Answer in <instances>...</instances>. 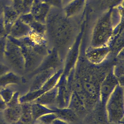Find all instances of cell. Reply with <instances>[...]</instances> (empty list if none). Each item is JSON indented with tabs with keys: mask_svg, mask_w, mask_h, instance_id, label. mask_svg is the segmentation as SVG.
<instances>
[{
	"mask_svg": "<svg viewBox=\"0 0 124 124\" xmlns=\"http://www.w3.org/2000/svg\"><path fill=\"white\" fill-rule=\"evenodd\" d=\"M4 61L11 70L20 76L25 74V60L20 46L7 38Z\"/></svg>",
	"mask_w": 124,
	"mask_h": 124,
	"instance_id": "1",
	"label": "cell"
},
{
	"mask_svg": "<svg viewBox=\"0 0 124 124\" xmlns=\"http://www.w3.org/2000/svg\"><path fill=\"white\" fill-rule=\"evenodd\" d=\"M13 42L22 49L25 60V74L30 73L38 68L41 64L43 56L35 51L31 46L20 43L19 39H14Z\"/></svg>",
	"mask_w": 124,
	"mask_h": 124,
	"instance_id": "2",
	"label": "cell"
},
{
	"mask_svg": "<svg viewBox=\"0 0 124 124\" xmlns=\"http://www.w3.org/2000/svg\"><path fill=\"white\" fill-rule=\"evenodd\" d=\"M107 107L109 121L116 124L122 121L124 116V103L122 97L112 99Z\"/></svg>",
	"mask_w": 124,
	"mask_h": 124,
	"instance_id": "3",
	"label": "cell"
},
{
	"mask_svg": "<svg viewBox=\"0 0 124 124\" xmlns=\"http://www.w3.org/2000/svg\"><path fill=\"white\" fill-rule=\"evenodd\" d=\"M21 104L6 106L3 110L4 116L8 124H12L19 120L21 114Z\"/></svg>",
	"mask_w": 124,
	"mask_h": 124,
	"instance_id": "4",
	"label": "cell"
},
{
	"mask_svg": "<svg viewBox=\"0 0 124 124\" xmlns=\"http://www.w3.org/2000/svg\"><path fill=\"white\" fill-rule=\"evenodd\" d=\"M31 31L30 26L23 23L18 22L12 26L8 35L14 38L19 39L28 36Z\"/></svg>",
	"mask_w": 124,
	"mask_h": 124,
	"instance_id": "5",
	"label": "cell"
},
{
	"mask_svg": "<svg viewBox=\"0 0 124 124\" xmlns=\"http://www.w3.org/2000/svg\"><path fill=\"white\" fill-rule=\"evenodd\" d=\"M20 81V76L11 70L0 77V87L4 88L11 85L17 84Z\"/></svg>",
	"mask_w": 124,
	"mask_h": 124,
	"instance_id": "6",
	"label": "cell"
},
{
	"mask_svg": "<svg viewBox=\"0 0 124 124\" xmlns=\"http://www.w3.org/2000/svg\"><path fill=\"white\" fill-rule=\"evenodd\" d=\"M31 107L34 123L41 116L47 114L55 112V111L37 103L31 102Z\"/></svg>",
	"mask_w": 124,
	"mask_h": 124,
	"instance_id": "7",
	"label": "cell"
},
{
	"mask_svg": "<svg viewBox=\"0 0 124 124\" xmlns=\"http://www.w3.org/2000/svg\"><path fill=\"white\" fill-rule=\"evenodd\" d=\"M21 114L19 120L27 124H34L31 110V102L21 103Z\"/></svg>",
	"mask_w": 124,
	"mask_h": 124,
	"instance_id": "8",
	"label": "cell"
},
{
	"mask_svg": "<svg viewBox=\"0 0 124 124\" xmlns=\"http://www.w3.org/2000/svg\"><path fill=\"white\" fill-rule=\"evenodd\" d=\"M48 75V73L47 71H43L35 75V77L31 85L29 92L36 91L42 87L45 84L44 83L47 79Z\"/></svg>",
	"mask_w": 124,
	"mask_h": 124,
	"instance_id": "9",
	"label": "cell"
},
{
	"mask_svg": "<svg viewBox=\"0 0 124 124\" xmlns=\"http://www.w3.org/2000/svg\"><path fill=\"white\" fill-rule=\"evenodd\" d=\"M57 117L59 119L63 120L69 123L76 122L79 116L71 109L60 110L55 111Z\"/></svg>",
	"mask_w": 124,
	"mask_h": 124,
	"instance_id": "10",
	"label": "cell"
},
{
	"mask_svg": "<svg viewBox=\"0 0 124 124\" xmlns=\"http://www.w3.org/2000/svg\"><path fill=\"white\" fill-rule=\"evenodd\" d=\"M16 92L13 89L7 86L2 88L0 90V98L3 102L6 104L11 100Z\"/></svg>",
	"mask_w": 124,
	"mask_h": 124,
	"instance_id": "11",
	"label": "cell"
},
{
	"mask_svg": "<svg viewBox=\"0 0 124 124\" xmlns=\"http://www.w3.org/2000/svg\"><path fill=\"white\" fill-rule=\"evenodd\" d=\"M107 54V50L105 49H98L90 52L89 57L93 62H99L103 59Z\"/></svg>",
	"mask_w": 124,
	"mask_h": 124,
	"instance_id": "12",
	"label": "cell"
},
{
	"mask_svg": "<svg viewBox=\"0 0 124 124\" xmlns=\"http://www.w3.org/2000/svg\"><path fill=\"white\" fill-rule=\"evenodd\" d=\"M57 117L56 114L53 113L47 114L39 117L37 121L41 122L43 124H52L53 121L56 119Z\"/></svg>",
	"mask_w": 124,
	"mask_h": 124,
	"instance_id": "13",
	"label": "cell"
},
{
	"mask_svg": "<svg viewBox=\"0 0 124 124\" xmlns=\"http://www.w3.org/2000/svg\"><path fill=\"white\" fill-rule=\"evenodd\" d=\"M7 36L0 38V62L4 61V53L6 49Z\"/></svg>",
	"mask_w": 124,
	"mask_h": 124,
	"instance_id": "14",
	"label": "cell"
},
{
	"mask_svg": "<svg viewBox=\"0 0 124 124\" xmlns=\"http://www.w3.org/2000/svg\"><path fill=\"white\" fill-rule=\"evenodd\" d=\"M11 70L8 65L3 62H0V77L9 72Z\"/></svg>",
	"mask_w": 124,
	"mask_h": 124,
	"instance_id": "15",
	"label": "cell"
},
{
	"mask_svg": "<svg viewBox=\"0 0 124 124\" xmlns=\"http://www.w3.org/2000/svg\"><path fill=\"white\" fill-rule=\"evenodd\" d=\"M7 35L4 24L0 22V38Z\"/></svg>",
	"mask_w": 124,
	"mask_h": 124,
	"instance_id": "16",
	"label": "cell"
},
{
	"mask_svg": "<svg viewBox=\"0 0 124 124\" xmlns=\"http://www.w3.org/2000/svg\"><path fill=\"white\" fill-rule=\"evenodd\" d=\"M3 110H0V124H8L4 116Z\"/></svg>",
	"mask_w": 124,
	"mask_h": 124,
	"instance_id": "17",
	"label": "cell"
},
{
	"mask_svg": "<svg viewBox=\"0 0 124 124\" xmlns=\"http://www.w3.org/2000/svg\"><path fill=\"white\" fill-rule=\"evenodd\" d=\"M12 124H27V123H24V122H22L21 121L19 120L17 122H15V123H14Z\"/></svg>",
	"mask_w": 124,
	"mask_h": 124,
	"instance_id": "18",
	"label": "cell"
},
{
	"mask_svg": "<svg viewBox=\"0 0 124 124\" xmlns=\"http://www.w3.org/2000/svg\"><path fill=\"white\" fill-rule=\"evenodd\" d=\"M38 122V121H37ZM33 124H42V123H41V122H36V121L35 122V123Z\"/></svg>",
	"mask_w": 124,
	"mask_h": 124,
	"instance_id": "19",
	"label": "cell"
},
{
	"mask_svg": "<svg viewBox=\"0 0 124 124\" xmlns=\"http://www.w3.org/2000/svg\"><path fill=\"white\" fill-rule=\"evenodd\" d=\"M2 100H1V99L0 98V101H2Z\"/></svg>",
	"mask_w": 124,
	"mask_h": 124,
	"instance_id": "20",
	"label": "cell"
},
{
	"mask_svg": "<svg viewBox=\"0 0 124 124\" xmlns=\"http://www.w3.org/2000/svg\"><path fill=\"white\" fill-rule=\"evenodd\" d=\"M2 89V88H1V87H0V90H1V89Z\"/></svg>",
	"mask_w": 124,
	"mask_h": 124,
	"instance_id": "21",
	"label": "cell"
},
{
	"mask_svg": "<svg viewBox=\"0 0 124 124\" xmlns=\"http://www.w3.org/2000/svg\"></svg>",
	"mask_w": 124,
	"mask_h": 124,
	"instance_id": "22",
	"label": "cell"
}]
</instances>
